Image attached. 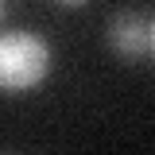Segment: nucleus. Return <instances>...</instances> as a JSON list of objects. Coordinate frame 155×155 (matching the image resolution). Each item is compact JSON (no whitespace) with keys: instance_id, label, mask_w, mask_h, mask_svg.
<instances>
[{"instance_id":"f257e3e1","label":"nucleus","mask_w":155,"mask_h":155,"mask_svg":"<svg viewBox=\"0 0 155 155\" xmlns=\"http://www.w3.org/2000/svg\"><path fill=\"white\" fill-rule=\"evenodd\" d=\"M54 66L51 43L35 31H4L0 35V89L4 93H27L39 81H47Z\"/></svg>"},{"instance_id":"f03ea898","label":"nucleus","mask_w":155,"mask_h":155,"mask_svg":"<svg viewBox=\"0 0 155 155\" xmlns=\"http://www.w3.org/2000/svg\"><path fill=\"white\" fill-rule=\"evenodd\" d=\"M105 43L120 62H151L155 54V19L147 12H116L105 27Z\"/></svg>"},{"instance_id":"7ed1b4c3","label":"nucleus","mask_w":155,"mask_h":155,"mask_svg":"<svg viewBox=\"0 0 155 155\" xmlns=\"http://www.w3.org/2000/svg\"><path fill=\"white\" fill-rule=\"evenodd\" d=\"M62 8H81V4H89V0H58Z\"/></svg>"},{"instance_id":"20e7f679","label":"nucleus","mask_w":155,"mask_h":155,"mask_svg":"<svg viewBox=\"0 0 155 155\" xmlns=\"http://www.w3.org/2000/svg\"><path fill=\"white\" fill-rule=\"evenodd\" d=\"M0 16H4V0H0Z\"/></svg>"}]
</instances>
